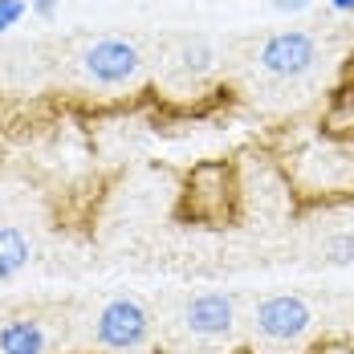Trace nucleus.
<instances>
[{
  "label": "nucleus",
  "mask_w": 354,
  "mask_h": 354,
  "mask_svg": "<svg viewBox=\"0 0 354 354\" xmlns=\"http://www.w3.org/2000/svg\"><path fill=\"white\" fill-rule=\"evenodd\" d=\"M269 159L277 163L297 208H330L354 200V139L314 127L289 135L281 147H273Z\"/></svg>",
  "instance_id": "1"
},
{
  "label": "nucleus",
  "mask_w": 354,
  "mask_h": 354,
  "mask_svg": "<svg viewBox=\"0 0 354 354\" xmlns=\"http://www.w3.org/2000/svg\"><path fill=\"white\" fill-rule=\"evenodd\" d=\"M179 220L187 224H204V228H228L241 220V176L232 163L212 159V163H200L192 167L183 179V192H179Z\"/></svg>",
  "instance_id": "2"
},
{
  "label": "nucleus",
  "mask_w": 354,
  "mask_h": 354,
  "mask_svg": "<svg viewBox=\"0 0 354 354\" xmlns=\"http://www.w3.org/2000/svg\"><path fill=\"white\" fill-rule=\"evenodd\" d=\"M318 314L301 293H269L252 306L248 338L265 346H310Z\"/></svg>",
  "instance_id": "3"
},
{
  "label": "nucleus",
  "mask_w": 354,
  "mask_h": 354,
  "mask_svg": "<svg viewBox=\"0 0 354 354\" xmlns=\"http://www.w3.org/2000/svg\"><path fill=\"white\" fill-rule=\"evenodd\" d=\"M155 318L147 310V301L135 293H118L102 301V310L94 314V342L110 354H135L151 342Z\"/></svg>",
  "instance_id": "4"
},
{
  "label": "nucleus",
  "mask_w": 354,
  "mask_h": 354,
  "mask_svg": "<svg viewBox=\"0 0 354 354\" xmlns=\"http://www.w3.org/2000/svg\"><path fill=\"white\" fill-rule=\"evenodd\" d=\"M183 334L196 338V342H232L236 338V297L224 293V289H204L196 297L183 301Z\"/></svg>",
  "instance_id": "5"
},
{
  "label": "nucleus",
  "mask_w": 354,
  "mask_h": 354,
  "mask_svg": "<svg viewBox=\"0 0 354 354\" xmlns=\"http://www.w3.org/2000/svg\"><path fill=\"white\" fill-rule=\"evenodd\" d=\"M82 73L102 90H118L142 77V53L122 37H98L82 53Z\"/></svg>",
  "instance_id": "6"
},
{
  "label": "nucleus",
  "mask_w": 354,
  "mask_h": 354,
  "mask_svg": "<svg viewBox=\"0 0 354 354\" xmlns=\"http://www.w3.org/2000/svg\"><path fill=\"white\" fill-rule=\"evenodd\" d=\"M257 66L261 73L277 77V82H293L318 66V41L306 29H281V33L265 37L257 49Z\"/></svg>",
  "instance_id": "7"
},
{
  "label": "nucleus",
  "mask_w": 354,
  "mask_h": 354,
  "mask_svg": "<svg viewBox=\"0 0 354 354\" xmlns=\"http://www.w3.org/2000/svg\"><path fill=\"white\" fill-rule=\"evenodd\" d=\"M0 354H49V330L29 314L0 322Z\"/></svg>",
  "instance_id": "8"
},
{
  "label": "nucleus",
  "mask_w": 354,
  "mask_h": 354,
  "mask_svg": "<svg viewBox=\"0 0 354 354\" xmlns=\"http://www.w3.org/2000/svg\"><path fill=\"white\" fill-rule=\"evenodd\" d=\"M33 261V245L17 224H0V281H17Z\"/></svg>",
  "instance_id": "9"
},
{
  "label": "nucleus",
  "mask_w": 354,
  "mask_h": 354,
  "mask_svg": "<svg viewBox=\"0 0 354 354\" xmlns=\"http://www.w3.org/2000/svg\"><path fill=\"white\" fill-rule=\"evenodd\" d=\"M176 66L183 73H204L212 66V45L208 41H200V37H192V41H183L176 53Z\"/></svg>",
  "instance_id": "10"
},
{
  "label": "nucleus",
  "mask_w": 354,
  "mask_h": 354,
  "mask_svg": "<svg viewBox=\"0 0 354 354\" xmlns=\"http://www.w3.org/2000/svg\"><path fill=\"white\" fill-rule=\"evenodd\" d=\"M326 265H354V232H334L322 241Z\"/></svg>",
  "instance_id": "11"
},
{
  "label": "nucleus",
  "mask_w": 354,
  "mask_h": 354,
  "mask_svg": "<svg viewBox=\"0 0 354 354\" xmlns=\"http://www.w3.org/2000/svg\"><path fill=\"white\" fill-rule=\"evenodd\" d=\"M310 354H354V334H330V338H314Z\"/></svg>",
  "instance_id": "12"
},
{
  "label": "nucleus",
  "mask_w": 354,
  "mask_h": 354,
  "mask_svg": "<svg viewBox=\"0 0 354 354\" xmlns=\"http://www.w3.org/2000/svg\"><path fill=\"white\" fill-rule=\"evenodd\" d=\"M25 12H29V0H0V33L17 29L25 21Z\"/></svg>",
  "instance_id": "13"
},
{
  "label": "nucleus",
  "mask_w": 354,
  "mask_h": 354,
  "mask_svg": "<svg viewBox=\"0 0 354 354\" xmlns=\"http://www.w3.org/2000/svg\"><path fill=\"white\" fill-rule=\"evenodd\" d=\"M57 8H62V0H29V12L41 17V21H53V17H57Z\"/></svg>",
  "instance_id": "14"
},
{
  "label": "nucleus",
  "mask_w": 354,
  "mask_h": 354,
  "mask_svg": "<svg viewBox=\"0 0 354 354\" xmlns=\"http://www.w3.org/2000/svg\"><path fill=\"white\" fill-rule=\"evenodd\" d=\"M277 12H301V8H310V0H269Z\"/></svg>",
  "instance_id": "15"
},
{
  "label": "nucleus",
  "mask_w": 354,
  "mask_h": 354,
  "mask_svg": "<svg viewBox=\"0 0 354 354\" xmlns=\"http://www.w3.org/2000/svg\"><path fill=\"white\" fill-rule=\"evenodd\" d=\"M334 12H354V0H330Z\"/></svg>",
  "instance_id": "16"
},
{
  "label": "nucleus",
  "mask_w": 354,
  "mask_h": 354,
  "mask_svg": "<svg viewBox=\"0 0 354 354\" xmlns=\"http://www.w3.org/2000/svg\"><path fill=\"white\" fill-rule=\"evenodd\" d=\"M232 354H248V346H245V351H232Z\"/></svg>",
  "instance_id": "17"
}]
</instances>
